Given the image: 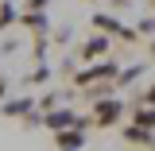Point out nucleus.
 <instances>
[{"mask_svg":"<svg viewBox=\"0 0 155 151\" xmlns=\"http://www.w3.org/2000/svg\"><path fill=\"white\" fill-rule=\"evenodd\" d=\"M54 143L62 151H78L81 143H85V128H78V124L74 128H62V132H54Z\"/></svg>","mask_w":155,"mask_h":151,"instance_id":"nucleus-5","label":"nucleus"},{"mask_svg":"<svg viewBox=\"0 0 155 151\" xmlns=\"http://www.w3.org/2000/svg\"><path fill=\"white\" fill-rule=\"evenodd\" d=\"M19 23H23L27 31L43 35V31H47V12H23V16H19Z\"/></svg>","mask_w":155,"mask_h":151,"instance_id":"nucleus-10","label":"nucleus"},{"mask_svg":"<svg viewBox=\"0 0 155 151\" xmlns=\"http://www.w3.org/2000/svg\"><path fill=\"white\" fill-rule=\"evenodd\" d=\"M89 23H93L97 35H120V39H128V43L140 39V35H136V27H120V19H116V16H105V12H97Z\"/></svg>","mask_w":155,"mask_h":151,"instance_id":"nucleus-3","label":"nucleus"},{"mask_svg":"<svg viewBox=\"0 0 155 151\" xmlns=\"http://www.w3.org/2000/svg\"><path fill=\"white\" fill-rule=\"evenodd\" d=\"M43 124H47L51 132H62V128H74V124H78V113L58 109V113H47V116H43Z\"/></svg>","mask_w":155,"mask_h":151,"instance_id":"nucleus-6","label":"nucleus"},{"mask_svg":"<svg viewBox=\"0 0 155 151\" xmlns=\"http://www.w3.org/2000/svg\"><path fill=\"white\" fill-rule=\"evenodd\" d=\"M85 4H93V0H85Z\"/></svg>","mask_w":155,"mask_h":151,"instance_id":"nucleus-18","label":"nucleus"},{"mask_svg":"<svg viewBox=\"0 0 155 151\" xmlns=\"http://www.w3.org/2000/svg\"><path fill=\"white\" fill-rule=\"evenodd\" d=\"M147 8H151V12H155V0H147Z\"/></svg>","mask_w":155,"mask_h":151,"instance_id":"nucleus-17","label":"nucleus"},{"mask_svg":"<svg viewBox=\"0 0 155 151\" xmlns=\"http://www.w3.org/2000/svg\"><path fill=\"white\" fill-rule=\"evenodd\" d=\"M136 105H155V85H151V89H143V93H140V101H136Z\"/></svg>","mask_w":155,"mask_h":151,"instance_id":"nucleus-14","label":"nucleus"},{"mask_svg":"<svg viewBox=\"0 0 155 151\" xmlns=\"http://www.w3.org/2000/svg\"><path fill=\"white\" fill-rule=\"evenodd\" d=\"M136 35H155V19H140V27H136Z\"/></svg>","mask_w":155,"mask_h":151,"instance_id":"nucleus-13","label":"nucleus"},{"mask_svg":"<svg viewBox=\"0 0 155 151\" xmlns=\"http://www.w3.org/2000/svg\"><path fill=\"white\" fill-rule=\"evenodd\" d=\"M51 0H23V12H47Z\"/></svg>","mask_w":155,"mask_h":151,"instance_id":"nucleus-12","label":"nucleus"},{"mask_svg":"<svg viewBox=\"0 0 155 151\" xmlns=\"http://www.w3.org/2000/svg\"><path fill=\"white\" fill-rule=\"evenodd\" d=\"M4 97H8V81H0V101H4Z\"/></svg>","mask_w":155,"mask_h":151,"instance_id":"nucleus-15","label":"nucleus"},{"mask_svg":"<svg viewBox=\"0 0 155 151\" xmlns=\"http://www.w3.org/2000/svg\"><path fill=\"white\" fill-rule=\"evenodd\" d=\"M151 62H155V39H151Z\"/></svg>","mask_w":155,"mask_h":151,"instance_id":"nucleus-16","label":"nucleus"},{"mask_svg":"<svg viewBox=\"0 0 155 151\" xmlns=\"http://www.w3.org/2000/svg\"><path fill=\"white\" fill-rule=\"evenodd\" d=\"M113 77H116V62L113 58H97L93 66H85V70H78V74L70 77V85L81 93V89H89V85H97V81H113Z\"/></svg>","mask_w":155,"mask_h":151,"instance_id":"nucleus-1","label":"nucleus"},{"mask_svg":"<svg viewBox=\"0 0 155 151\" xmlns=\"http://www.w3.org/2000/svg\"><path fill=\"white\" fill-rule=\"evenodd\" d=\"M0 113H4V116H31V113H35V101H31V97H19V101H0Z\"/></svg>","mask_w":155,"mask_h":151,"instance_id":"nucleus-7","label":"nucleus"},{"mask_svg":"<svg viewBox=\"0 0 155 151\" xmlns=\"http://www.w3.org/2000/svg\"><path fill=\"white\" fill-rule=\"evenodd\" d=\"M120 116H124V101L120 97H97L89 124L93 128H113V124H120Z\"/></svg>","mask_w":155,"mask_h":151,"instance_id":"nucleus-2","label":"nucleus"},{"mask_svg":"<svg viewBox=\"0 0 155 151\" xmlns=\"http://www.w3.org/2000/svg\"><path fill=\"white\" fill-rule=\"evenodd\" d=\"M113 51L109 47V35H93V39H85L81 47H78V58H85V62H97V58H105Z\"/></svg>","mask_w":155,"mask_h":151,"instance_id":"nucleus-4","label":"nucleus"},{"mask_svg":"<svg viewBox=\"0 0 155 151\" xmlns=\"http://www.w3.org/2000/svg\"><path fill=\"white\" fill-rule=\"evenodd\" d=\"M132 124L155 132V105H136V109H132Z\"/></svg>","mask_w":155,"mask_h":151,"instance_id":"nucleus-9","label":"nucleus"},{"mask_svg":"<svg viewBox=\"0 0 155 151\" xmlns=\"http://www.w3.org/2000/svg\"><path fill=\"white\" fill-rule=\"evenodd\" d=\"M124 140H128V143H140V147H155V136L147 132V128H140V124H128V128H124Z\"/></svg>","mask_w":155,"mask_h":151,"instance_id":"nucleus-8","label":"nucleus"},{"mask_svg":"<svg viewBox=\"0 0 155 151\" xmlns=\"http://www.w3.org/2000/svg\"><path fill=\"white\" fill-rule=\"evenodd\" d=\"M16 23V4L12 0H0V31H8Z\"/></svg>","mask_w":155,"mask_h":151,"instance_id":"nucleus-11","label":"nucleus"}]
</instances>
